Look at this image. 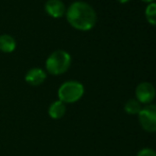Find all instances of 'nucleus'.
<instances>
[{"mask_svg": "<svg viewBox=\"0 0 156 156\" xmlns=\"http://www.w3.org/2000/svg\"><path fill=\"white\" fill-rule=\"evenodd\" d=\"M66 18L69 25L80 31H89L96 26V11L85 1H74L66 11Z\"/></svg>", "mask_w": 156, "mask_h": 156, "instance_id": "f257e3e1", "label": "nucleus"}, {"mask_svg": "<svg viewBox=\"0 0 156 156\" xmlns=\"http://www.w3.org/2000/svg\"><path fill=\"white\" fill-rule=\"evenodd\" d=\"M71 65V56L67 51L56 50L48 56L46 61V69L50 74L60 76L69 69Z\"/></svg>", "mask_w": 156, "mask_h": 156, "instance_id": "f03ea898", "label": "nucleus"}, {"mask_svg": "<svg viewBox=\"0 0 156 156\" xmlns=\"http://www.w3.org/2000/svg\"><path fill=\"white\" fill-rule=\"evenodd\" d=\"M84 86L79 81H67L63 83L58 90V100L65 104L76 103L84 96Z\"/></svg>", "mask_w": 156, "mask_h": 156, "instance_id": "7ed1b4c3", "label": "nucleus"}, {"mask_svg": "<svg viewBox=\"0 0 156 156\" xmlns=\"http://www.w3.org/2000/svg\"><path fill=\"white\" fill-rule=\"evenodd\" d=\"M138 121L142 129L148 133H156V104L144 105L138 114Z\"/></svg>", "mask_w": 156, "mask_h": 156, "instance_id": "20e7f679", "label": "nucleus"}, {"mask_svg": "<svg viewBox=\"0 0 156 156\" xmlns=\"http://www.w3.org/2000/svg\"><path fill=\"white\" fill-rule=\"evenodd\" d=\"M136 100L140 104L148 105L153 102L156 97V89L154 85L150 82H141L135 89Z\"/></svg>", "mask_w": 156, "mask_h": 156, "instance_id": "39448f33", "label": "nucleus"}, {"mask_svg": "<svg viewBox=\"0 0 156 156\" xmlns=\"http://www.w3.org/2000/svg\"><path fill=\"white\" fill-rule=\"evenodd\" d=\"M45 11L53 18H61L66 14V6L62 0H48L45 4Z\"/></svg>", "mask_w": 156, "mask_h": 156, "instance_id": "423d86ee", "label": "nucleus"}, {"mask_svg": "<svg viewBox=\"0 0 156 156\" xmlns=\"http://www.w3.org/2000/svg\"><path fill=\"white\" fill-rule=\"evenodd\" d=\"M47 74L41 68H32L26 73L25 80L31 86H38L45 82Z\"/></svg>", "mask_w": 156, "mask_h": 156, "instance_id": "0eeeda50", "label": "nucleus"}, {"mask_svg": "<svg viewBox=\"0 0 156 156\" xmlns=\"http://www.w3.org/2000/svg\"><path fill=\"white\" fill-rule=\"evenodd\" d=\"M66 109L67 108H66L65 103H63L60 100H56L50 104L49 108H48V115H49L50 118H52L54 120L61 119V118H63L65 116Z\"/></svg>", "mask_w": 156, "mask_h": 156, "instance_id": "6e6552de", "label": "nucleus"}, {"mask_svg": "<svg viewBox=\"0 0 156 156\" xmlns=\"http://www.w3.org/2000/svg\"><path fill=\"white\" fill-rule=\"evenodd\" d=\"M16 48V41L14 37L8 34L0 35V50L5 53H11Z\"/></svg>", "mask_w": 156, "mask_h": 156, "instance_id": "1a4fd4ad", "label": "nucleus"}, {"mask_svg": "<svg viewBox=\"0 0 156 156\" xmlns=\"http://www.w3.org/2000/svg\"><path fill=\"white\" fill-rule=\"evenodd\" d=\"M142 106L136 99H129L124 104V111L127 115H138Z\"/></svg>", "mask_w": 156, "mask_h": 156, "instance_id": "9d476101", "label": "nucleus"}, {"mask_svg": "<svg viewBox=\"0 0 156 156\" xmlns=\"http://www.w3.org/2000/svg\"><path fill=\"white\" fill-rule=\"evenodd\" d=\"M144 15L149 23L152 26H156V2H151L147 5Z\"/></svg>", "mask_w": 156, "mask_h": 156, "instance_id": "9b49d317", "label": "nucleus"}, {"mask_svg": "<svg viewBox=\"0 0 156 156\" xmlns=\"http://www.w3.org/2000/svg\"><path fill=\"white\" fill-rule=\"evenodd\" d=\"M136 156H156V151L151 148H144L138 151Z\"/></svg>", "mask_w": 156, "mask_h": 156, "instance_id": "f8f14e48", "label": "nucleus"}, {"mask_svg": "<svg viewBox=\"0 0 156 156\" xmlns=\"http://www.w3.org/2000/svg\"><path fill=\"white\" fill-rule=\"evenodd\" d=\"M144 2H147V3H151V2H155V0H141Z\"/></svg>", "mask_w": 156, "mask_h": 156, "instance_id": "ddd939ff", "label": "nucleus"}, {"mask_svg": "<svg viewBox=\"0 0 156 156\" xmlns=\"http://www.w3.org/2000/svg\"><path fill=\"white\" fill-rule=\"evenodd\" d=\"M129 0H118V2H120V3H126V2H129Z\"/></svg>", "mask_w": 156, "mask_h": 156, "instance_id": "4468645a", "label": "nucleus"}]
</instances>
